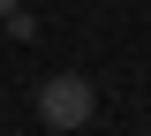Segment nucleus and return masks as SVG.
Masks as SVG:
<instances>
[{
	"instance_id": "f03ea898",
	"label": "nucleus",
	"mask_w": 151,
	"mask_h": 136,
	"mask_svg": "<svg viewBox=\"0 0 151 136\" xmlns=\"http://www.w3.org/2000/svg\"><path fill=\"white\" fill-rule=\"evenodd\" d=\"M15 8H23V0H0V15H15Z\"/></svg>"
},
{
	"instance_id": "f257e3e1",
	"label": "nucleus",
	"mask_w": 151,
	"mask_h": 136,
	"mask_svg": "<svg viewBox=\"0 0 151 136\" xmlns=\"http://www.w3.org/2000/svg\"><path fill=\"white\" fill-rule=\"evenodd\" d=\"M91 114H98L91 76H45L38 83V121H45V129H83Z\"/></svg>"
}]
</instances>
